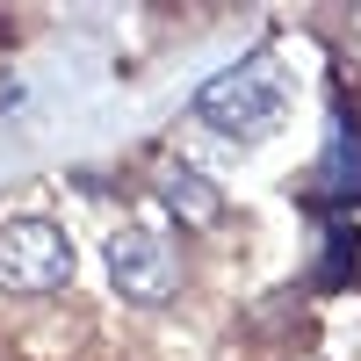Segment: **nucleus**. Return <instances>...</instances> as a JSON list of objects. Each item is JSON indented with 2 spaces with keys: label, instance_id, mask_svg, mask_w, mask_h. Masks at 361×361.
Wrapping results in <instances>:
<instances>
[{
  "label": "nucleus",
  "instance_id": "nucleus-5",
  "mask_svg": "<svg viewBox=\"0 0 361 361\" xmlns=\"http://www.w3.org/2000/svg\"><path fill=\"white\" fill-rule=\"evenodd\" d=\"M325 188L333 195H361V130L354 116L333 109V145H325Z\"/></svg>",
  "mask_w": 361,
  "mask_h": 361
},
{
  "label": "nucleus",
  "instance_id": "nucleus-1",
  "mask_svg": "<svg viewBox=\"0 0 361 361\" xmlns=\"http://www.w3.org/2000/svg\"><path fill=\"white\" fill-rule=\"evenodd\" d=\"M195 116L217 137H231V145H260V137H275L282 116H289V80H282L275 58H238L231 73H217L195 94Z\"/></svg>",
  "mask_w": 361,
  "mask_h": 361
},
{
  "label": "nucleus",
  "instance_id": "nucleus-2",
  "mask_svg": "<svg viewBox=\"0 0 361 361\" xmlns=\"http://www.w3.org/2000/svg\"><path fill=\"white\" fill-rule=\"evenodd\" d=\"M73 282V238L51 217H8L0 224V289L8 296H51Z\"/></svg>",
  "mask_w": 361,
  "mask_h": 361
},
{
  "label": "nucleus",
  "instance_id": "nucleus-3",
  "mask_svg": "<svg viewBox=\"0 0 361 361\" xmlns=\"http://www.w3.org/2000/svg\"><path fill=\"white\" fill-rule=\"evenodd\" d=\"M102 267H109V289L123 296V304H166V296L180 289V253L166 246L152 224H123V231H109Z\"/></svg>",
  "mask_w": 361,
  "mask_h": 361
},
{
  "label": "nucleus",
  "instance_id": "nucleus-4",
  "mask_svg": "<svg viewBox=\"0 0 361 361\" xmlns=\"http://www.w3.org/2000/svg\"><path fill=\"white\" fill-rule=\"evenodd\" d=\"M152 188H159V202L173 209L180 224H195V231H209V224H224V195H217V180H202L188 159H152Z\"/></svg>",
  "mask_w": 361,
  "mask_h": 361
}]
</instances>
